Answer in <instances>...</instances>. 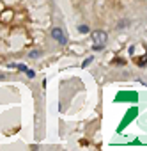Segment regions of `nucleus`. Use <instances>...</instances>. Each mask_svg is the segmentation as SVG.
Wrapping results in <instances>:
<instances>
[{"label":"nucleus","instance_id":"nucleus-1","mask_svg":"<svg viewBox=\"0 0 147 151\" xmlns=\"http://www.w3.org/2000/svg\"><path fill=\"white\" fill-rule=\"evenodd\" d=\"M140 100V94L136 91H119L115 94L113 102L115 103H136Z\"/></svg>","mask_w":147,"mask_h":151},{"label":"nucleus","instance_id":"nucleus-2","mask_svg":"<svg viewBox=\"0 0 147 151\" xmlns=\"http://www.w3.org/2000/svg\"><path fill=\"white\" fill-rule=\"evenodd\" d=\"M138 112H140V108L136 107V105H133L131 108L126 110V114H124V117H122V121H121V125L117 126V133H121L126 126H129V125L133 123V121H135L136 117H138Z\"/></svg>","mask_w":147,"mask_h":151},{"label":"nucleus","instance_id":"nucleus-3","mask_svg":"<svg viewBox=\"0 0 147 151\" xmlns=\"http://www.w3.org/2000/svg\"><path fill=\"white\" fill-rule=\"evenodd\" d=\"M92 39H94V45H92V52H101V50L107 46V39L108 34L105 30H96L92 32Z\"/></svg>","mask_w":147,"mask_h":151},{"label":"nucleus","instance_id":"nucleus-4","mask_svg":"<svg viewBox=\"0 0 147 151\" xmlns=\"http://www.w3.org/2000/svg\"><path fill=\"white\" fill-rule=\"evenodd\" d=\"M51 37H53L60 46H66L67 45V36L64 34L62 27H53V28H51Z\"/></svg>","mask_w":147,"mask_h":151},{"label":"nucleus","instance_id":"nucleus-5","mask_svg":"<svg viewBox=\"0 0 147 151\" xmlns=\"http://www.w3.org/2000/svg\"><path fill=\"white\" fill-rule=\"evenodd\" d=\"M28 57H30V59H39V57H41V52H39V50H34V52L28 53Z\"/></svg>","mask_w":147,"mask_h":151},{"label":"nucleus","instance_id":"nucleus-6","mask_svg":"<svg viewBox=\"0 0 147 151\" xmlns=\"http://www.w3.org/2000/svg\"><path fill=\"white\" fill-rule=\"evenodd\" d=\"M89 30H90L89 25H80V27H78V32H82V34H87Z\"/></svg>","mask_w":147,"mask_h":151},{"label":"nucleus","instance_id":"nucleus-7","mask_svg":"<svg viewBox=\"0 0 147 151\" xmlns=\"http://www.w3.org/2000/svg\"><path fill=\"white\" fill-rule=\"evenodd\" d=\"M14 69H20V71H23V73H25L28 68H27L25 64H14Z\"/></svg>","mask_w":147,"mask_h":151},{"label":"nucleus","instance_id":"nucleus-8","mask_svg":"<svg viewBox=\"0 0 147 151\" xmlns=\"http://www.w3.org/2000/svg\"><path fill=\"white\" fill-rule=\"evenodd\" d=\"M124 27H128V20H121L117 25V28H124Z\"/></svg>","mask_w":147,"mask_h":151},{"label":"nucleus","instance_id":"nucleus-9","mask_svg":"<svg viewBox=\"0 0 147 151\" xmlns=\"http://www.w3.org/2000/svg\"><path fill=\"white\" fill-rule=\"evenodd\" d=\"M92 60H94V57H87L85 60H83V64H82V66H83V68H85V66H89V64L92 62Z\"/></svg>","mask_w":147,"mask_h":151},{"label":"nucleus","instance_id":"nucleus-10","mask_svg":"<svg viewBox=\"0 0 147 151\" xmlns=\"http://www.w3.org/2000/svg\"><path fill=\"white\" fill-rule=\"evenodd\" d=\"M25 73H27V77H28V78H34V77H36V73L32 71V69H27Z\"/></svg>","mask_w":147,"mask_h":151},{"label":"nucleus","instance_id":"nucleus-11","mask_svg":"<svg viewBox=\"0 0 147 151\" xmlns=\"http://www.w3.org/2000/svg\"><path fill=\"white\" fill-rule=\"evenodd\" d=\"M113 64H121V66H124L126 62H124V60H122V59H115V60H113Z\"/></svg>","mask_w":147,"mask_h":151},{"label":"nucleus","instance_id":"nucleus-12","mask_svg":"<svg viewBox=\"0 0 147 151\" xmlns=\"http://www.w3.org/2000/svg\"><path fill=\"white\" fill-rule=\"evenodd\" d=\"M138 64H140V66H145V64H147V57H144L142 60H138Z\"/></svg>","mask_w":147,"mask_h":151},{"label":"nucleus","instance_id":"nucleus-13","mask_svg":"<svg viewBox=\"0 0 147 151\" xmlns=\"http://www.w3.org/2000/svg\"><path fill=\"white\" fill-rule=\"evenodd\" d=\"M2 78H5V75H4V73H0V80H2Z\"/></svg>","mask_w":147,"mask_h":151}]
</instances>
